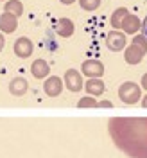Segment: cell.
<instances>
[{
    "instance_id": "6da1fadb",
    "label": "cell",
    "mask_w": 147,
    "mask_h": 158,
    "mask_svg": "<svg viewBox=\"0 0 147 158\" xmlns=\"http://www.w3.org/2000/svg\"><path fill=\"white\" fill-rule=\"evenodd\" d=\"M115 146L131 158H147V117H113L108 122Z\"/></svg>"
},
{
    "instance_id": "7a4b0ae2",
    "label": "cell",
    "mask_w": 147,
    "mask_h": 158,
    "mask_svg": "<svg viewBox=\"0 0 147 158\" xmlns=\"http://www.w3.org/2000/svg\"><path fill=\"white\" fill-rule=\"evenodd\" d=\"M147 54V38L142 34V36H135L131 45L126 47L124 50V59L128 65H138L144 56Z\"/></svg>"
},
{
    "instance_id": "3957f363",
    "label": "cell",
    "mask_w": 147,
    "mask_h": 158,
    "mask_svg": "<svg viewBox=\"0 0 147 158\" xmlns=\"http://www.w3.org/2000/svg\"><path fill=\"white\" fill-rule=\"evenodd\" d=\"M118 97L126 104H135V102L140 101V86L133 81H126L118 88Z\"/></svg>"
},
{
    "instance_id": "277c9868",
    "label": "cell",
    "mask_w": 147,
    "mask_h": 158,
    "mask_svg": "<svg viewBox=\"0 0 147 158\" xmlns=\"http://www.w3.org/2000/svg\"><path fill=\"white\" fill-rule=\"evenodd\" d=\"M106 47L113 52L126 49V32H120V31H111L108 36H106Z\"/></svg>"
},
{
    "instance_id": "5b68a950",
    "label": "cell",
    "mask_w": 147,
    "mask_h": 158,
    "mask_svg": "<svg viewBox=\"0 0 147 158\" xmlns=\"http://www.w3.org/2000/svg\"><path fill=\"white\" fill-rule=\"evenodd\" d=\"M65 86L70 92H81L83 90V76L79 74V70L68 69L65 72Z\"/></svg>"
},
{
    "instance_id": "8992f818",
    "label": "cell",
    "mask_w": 147,
    "mask_h": 158,
    "mask_svg": "<svg viewBox=\"0 0 147 158\" xmlns=\"http://www.w3.org/2000/svg\"><path fill=\"white\" fill-rule=\"evenodd\" d=\"M81 70L86 77H100L104 74V65L97 59H86L81 65Z\"/></svg>"
},
{
    "instance_id": "52a82bcc",
    "label": "cell",
    "mask_w": 147,
    "mask_h": 158,
    "mask_svg": "<svg viewBox=\"0 0 147 158\" xmlns=\"http://www.w3.org/2000/svg\"><path fill=\"white\" fill-rule=\"evenodd\" d=\"M120 29H122V32H126V34H135L138 29H142V22H140V18H138L137 15L128 13L124 16V20H122Z\"/></svg>"
},
{
    "instance_id": "ba28073f",
    "label": "cell",
    "mask_w": 147,
    "mask_h": 158,
    "mask_svg": "<svg viewBox=\"0 0 147 158\" xmlns=\"http://www.w3.org/2000/svg\"><path fill=\"white\" fill-rule=\"evenodd\" d=\"M14 54L18 56V58H29L31 54H32V50H34V45H32V41L29 38H18L14 41Z\"/></svg>"
},
{
    "instance_id": "9c48e42d",
    "label": "cell",
    "mask_w": 147,
    "mask_h": 158,
    "mask_svg": "<svg viewBox=\"0 0 147 158\" xmlns=\"http://www.w3.org/2000/svg\"><path fill=\"white\" fill-rule=\"evenodd\" d=\"M43 90L49 97H58L63 90V81L58 76H50L49 79H45V85H43Z\"/></svg>"
},
{
    "instance_id": "30bf717a",
    "label": "cell",
    "mask_w": 147,
    "mask_h": 158,
    "mask_svg": "<svg viewBox=\"0 0 147 158\" xmlns=\"http://www.w3.org/2000/svg\"><path fill=\"white\" fill-rule=\"evenodd\" d=\"M16 27H18V18H16L14 15L4 11V13L0 15V31L6 32V34H9V32H14Z\"/></svg>"
},
{
    "instance_id": "8fae6325",
    "label": "cell",
    "mask_w": 147,
    "mask_h": 158,
    "mask_svg": "<svg viewBox=\"0 0 147 158\" xmlns=\"http://www.w3.org/2000/svg\"><path fill=\"white\" fill-rule=\"evenodd\" d=\"M31 72L36 79H43L49 76L50 72V65L45 61V59H34L32 65H31Z\"/></svg>"
},
{
    "instance_id": "7c38bea8",
    "label": "cell",
    "mask_w": 147,
    "mask_h": 158,
    "mask_svg": "<svg viewBox=\"0 0 147 158\" xmlns=\"http://www.w3.org/2000/svg\"><path fill=\"white\" fill-rule=\"evenodd\" d=\"M84 90H86V94L92 95V97H95V95H102L104 94V83H102V79L100 77H90L86 81V85H84Z\"/></svg>"
},
{
    "instance_id": "4fadbf2b",
    "label": "cell",
    "mask_w": 147,
    "mask_h": 158,
    "mask_svg": "<svg viewBox=\"0 0 147 158\" xmlns=\"http://www.w3.org/2000/svg\"><path fill=\"white\" fill-rule=\"evenodd\" d=\"M74 22L70 18H61L58 22V25H56V32H58V36L61 38H70L72 34H74Z\"/></svg>"
},
{
    "instance_id": "5bb4252c",
    "label": "cell",
    "mask_w": 147,
    "mask_h": 158,
    "mask_svg": "<svg viewBox=\"0 0 147 158\" xmlns=\"http://www.w3.org/2000/svg\"><path fill=\"white\" fill-rule=\"evenodd\" d=\"M27 88H29L27 79H23V77H14L13 81H11V85H9V92L13 94V95H16V97L23 95V94L27 92Z\"/></svg>"
},
{
    "instance_id": "9a60e30c",
    "label": "cell",
    "mask_w": 147,
    "mask_h": 158,
    "mask_svg": "<svg viewBox=\"0 0 147 158\" xmlns=\"http://www.w3.org/2000/svg\"><path fill=\"white\" fill-rule=\"evenodd\" d=\"M4 11H6V13H11V15H14V16L18 18V16H22V13H23V4H22L20 0H6Z\"/></svg>"
},
{
    "instance_id": "2e32d148",
    "label": "cell",
    "mask_w": 147,
    "mask_h": 158,
    "mask_svg": "<svg viewBox=\"0 0 147 158\" xmlns=\"http://www.w3.org/2000/svg\"><path fill=\"white\" fill-rule=\"evenodd\" d=\"M129 11L126 9V7H118L113 15H111V27H115V29H120V25H122V20H124V16L128 15Z\"/></svg>"
},
{
    "instance_id": "e0dca14e",
    "label": "cell",
    "mask_w": 147,
    "mask_h": 158,
    "mask_svg": "<svg viewBox=\"0 0 147 158\" xmlns=\"http://www.w3.org/2000/svg\"><path fill=\"white\" fill-rule=\"evenodd\" d=\"M77 108H99V102L95 101V97L88 95V97H83L81 101H79Z\"/></svg>"
},
{
    "instance_id": "ac0fdd59",
    "label": "cell",
    "mask_w": 147,
    "mask_h": 158,
    "mask_svg": "<svg viewBox=\"0 0 147 158\" xmlns=\"http://www.w3.org/2000/svg\"><path fill=\"white\" fill-rule=\"evenodd\" d=\"M79 6L84 11H95L100 6V0H79Z\"/></svg>"
},
{
    "instance_id": "d6986e66",
    "label": "cell",
    "mask_w": 147,
    "mask_h": 158,
    "mask_svg": "<svg viewBox=\"0 0 147 158\" xmlns=\"http://www.w3.org/2000/svg\"><path fill=\"white\" fill-rule=\"evenodd\" d=\"M142 34H144V36L147 38V16L142 20Z\"/></svg>"
},
{
    "instance_id": "ffe728a7",
    "label": "cell",
    "mask_w": 147,
    "mask_h": 158,
    "mask_svg": "<svg viewBox=\"0 0 147 158\" xmlns=\"http://www.w3.org/2000/svg\"><path fill=\"white\" fill-rule=\"evenodd\" d=\"M99 108H113V104L109 101H102V102H99Z\"/></svg>"
},
{
    "instance_id": "44dd1931",
    "label": "cell",
    "mask_w": 147,
    "mask_h": 158,
    "mask_svg": "<svg viewBox=\"0 0 147 158\" xmlns=\"http://www.w3.org/2000/svg\"><path fill=\"white\" fill-rule=\"evenodd\" d=\"M140 83H142V88L147 90V72L144 74V76H142V81H140Z\"/></svg>"
},
{
    "instance_id": "7402d4cb",
    "label": "cell",
    "mask_w": 147,
    "mask_h": 158,
    "mask_svg": "<svg viewBox=\"0 0 147 158\" xmlns=\"http://www.w3.org/2000/svg\"><path fill=\"white\" fill-rule=\"evenodd\" d=\"M4 45H6V40H4V36H2V32H0V50L4 49Z\"/></svg>"
},
{
    "instance_id": "603a6c76",
    "label": "cell",
    "mask_w": 147,
    "mask_h": 158,
    "mask_svg": "<svg viewBox=\"0 0 147 158\" xmlns=\"http://www.w3.org/2000/svg\"><path fill=\"white\" fill-rule=\"evenodd\" d=\"M59 2H61V4H65V6H70V4H74L76 0H59Z\"/></svg>"
},
{
    "instance_id": "cb8c5ba5",
    "label": "cell",
    "mask_w": 147,
    "mask_h": 158,
    "mask_svg": "<svg viewBox=\"0 0 147 158\" xmlns=\"http://www.w3.org/2000/svg\"><path fill=\"white\" fill-rule=\"evenodd\" d=\"M142 106H144V108H147V95L142 99Z\"/></svg>"
}]
</instances>
